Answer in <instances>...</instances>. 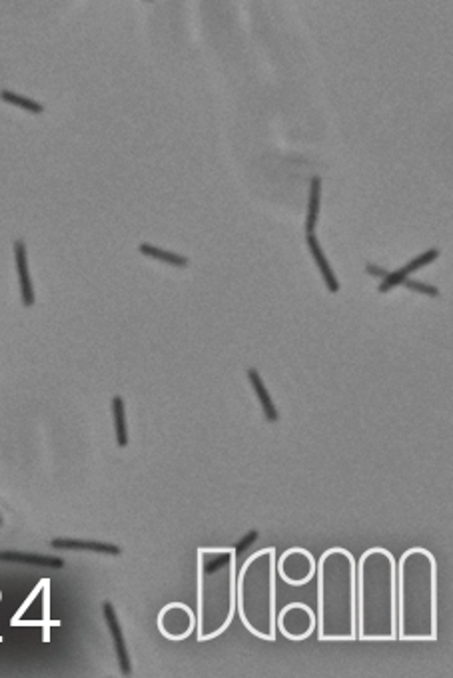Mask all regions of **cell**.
I'll list each match as a JSON object with an SVG mask.
<instances>
[{
  "mask_svg": "<svg viewBox=\"0 0 453 678\" xmlns=\"http://www.w3.org/2000/svg\"><path fill=\"white\" fill-rule=\"evenodd\" d=\"M398 640H438V561L426 547L407 548L395 562Z\"/></svg>",
  "mask_w": 453,
  "mask_h": 678,
  "instance_id": "cell-1",
  "label": "cell"
},
{
  "mask_svg": "<svg viewBox=\"0 0 453 678\" xmlns=\"http://www.w3.org/2000/svg\"><path fill=\"white\" fill-rule=\"evenodd\" d=\"M318 611L316 630L320 642L358 640L356 611V559L348 548L330 547L316 561Z\"/></svg>",
  "mask_w": 453,
  "mask_h": 678,
  "instance_id": "cell-2",
  "label": "cell"
},
{
  "mask_svg": "<svg viewBox=\"0 0 453 678\" xmlns=\"http://www.w3.org/2000/svg\"><path fill=\"white\" fill-rule=\"evenodd\" d=\"M395 559L384 547L367 548L356 561L358 640H398L395 621Z\"/></svg>",
  "mask_w": 453,
  "mask_h": 678,
  "instance_id": "cell-3",
  "label": "cell"
},
{
  "mask_svg": "<svg viewBox=\"0 0 453 678\" xmlns=\"http://www.w3.org/2000/svg\"><path fill=\"white\" fill-rule=\"evenodd\" d=\"M236 553L234 548L198 551V640L220 637L236 614Z\"/></svg>",
  "mask_w": 453,
  "mask_h": 678,
  "instance_id": "cell-4",
  "label": "cell"
},
{
  "mask_svg": "<svg viewBox=\"0 0 453 678\" xmlns=\"http://www.w3.org/2000/svg\"><path fill=\"white\" fill-rule=\"evenodd\" d=\"M276 548L250 555L236 573V613L256 639L273 642L276 628Z\"/></svg>",
  "mask_w": 453,
  "mask_h": 678,
  "instance_id": "cell-5",
  "label": "cell"
},
{
  "mask_svg": "<svg viewBox=\"0 0 453 678\" xmlns=\"http://www.w3.org/2000/svg\"><path fill=\"white\" fill-rule=\"evenodd\" d=\"M276 628L292 642L310 639L316 630V611L304 602H290L276 614Z\"/></svg>",
  "mask_w": 453,
  "mask_h": 678,
  "instance_id": "cell-6",
  "label": "cell"
},
{
  "mask_svg": "<svg viewBox=\"0 0 453 678\" xmlns=\"http://www.w3.org/2000/svg\"><path fill=\"white\" fill-rule=\"evenodd\" d=\"M276 574L292 587L308 585L316 576V559L306 548H288L280 559H276Z\"/></svg>",
  "mask_w": 453,
  "mask_h": 678,
  "instance_id": "cell-7",
  "label": "cell"
},
{
  "mask_svg": "<svg viewBox=\"0 0 453 678\" xmlns=\"http://www.w3.org/2000/svg\"><path fill=\"white\" fill-rule=\"evenodd\" d=\"M158 628L170 640H184L196 628V614L182 602H172L158 616Z\"/></svg>",
  "mask_w": 453,
  "mask_h": 678,
  "instance_id": "cell-8",
  "label": "cell"
},
{
  "mask_svg": "<svg viewBox=\"0 0 453 678\" xmlns=\"http://www.w3.org/2000/svg\"><path fill=\"white\" fill-rule=\"evenodd\" d=\"M102 614L104 621H106V626H108V632L112 637V646H114V652L118 656V665H120V672L122 674H132V665H130V652H128V644H126V639H124V630L120 626V621L116 616V609L110 600H104L102 602Z\"/></svg>",
  "mask_w": 453,
  "mask_h": 678,
  "instance_id": "cell-9",
  "label": "cell"
},
{
  "mask_svg": "<svg viewBox=\"0 0 453 678\" xmlns=\"http://www.w3.org/2000/svg\"><path fill=\"white\" fill-rule=\"evenodd\" d=\"M14 260H16V274H18L22 303H25V307H32L34 305V287H32V277H30V270H28L26 244L22 240L14 242Z\"/></svg>",
  "mask_w": 453,
  "mask_h": 678,
  "instance_id": "cell-10",
  "label": "cell"
},
{
  "mask_svg": "<svg viewBox=\"0 0 453 678\" xmlns=\"http://www.w3.org/2000/svg\"><path fill=\"white\" fill-rule=\"evenodd\" d=\"M52 548H62V551H92V553H100V555H112L118 557L122 555V548L112 543H100V541H84V539H52L50 541Z\"/></svg>",
  "mask_w": 453,
  "mask_h": 678,
  "instance_id": "cell-11",
  "label": "cell"
},
{
  "mask_svg": "<svg viewBox=\"0 0 453 678\" xmlns=\"http://www.w3.org/2000/svg\"><path fill=\"white\" fill-rule=\"evenodd\" d=\"M0 562H16V565H32V567H48V569H65V561L60 557L18 553V551H0Z\"/></svg>",
  "mask_w": 453,
  "mask_h": 678,
  "instance_id": "cell-12",
  "label": "cell"
},
{
  "mask_svg": "<svg viewBox=\"0 0 453 678\" xmlns=\"http://www.w3.org/2000/svg\"><path fill=\"white\" fill-rule=\"evenodd\" d=\"M306 242H308V248H310L311 256H313V261H316V265H318V270H320V275L324 277L327 289H330L332 293H337V291H339V282H337V277L336 274H334V270H332V265H330V261L325 260L324 249H322V246H320L318 237H316L313 234H310Z\"/></svg>",
  "mask_w": 453,
  "mask_h": 678,
  "instance_id": "cell-13",
  "label": "cell"
},
{
  "mask_svg": "<svg viewBox=\"0 0 453 678\" xmlns=\"http://www.w3.org/2000/svg\"><path fill=\"white\" fill-rule=\"evenodd\" d=\"M248 379H250V383H252V387H254V392H256L258 401L262 403V409H264L266 419H268L270 423H276V421L280 419L278 417V409H276L272 397H270V392L266 389L264 381H262V378H259V373L256 371V369H248Z\"/></svg>",
  "mask_w": 453,
  "mask_h": 678,
  "instance_id": "cell-14",
  "label": "cell"
},
{
  "mask_svg": "<svg viewBox=\"0 0 453 678\" xmlns=\"http://www.w3.org/2000/svg\"><path fill=\"white\" fill-rule=\"evenodd\" d=\"M112 419L116 431V443L120 449L128 447V425H126V407L122 397H112Z\"/></svg>",
  "mask_w": 453,
  "mask_h": 678,
  "instance_id": "cell-15",
  "label": "cell"
},
{
  "mask_svg": "<svg viewBox=\"0 0 453 678\" xmlns=\"http://www.w3.org/2000/svg\"><path fill=\"white\" fill-rule=\"evenodd\" d=\"M320 196H322V180L316 176L311 178L310 190V204H308V218H306V232L308 235L316 232L318 226V216H320Z\"/></svg>",
  "mask_w": 453,
  "mask_h": 678,
  "instance_id": "cell-16",
  "label": "cell"
},
{
  "mask_svg": "<svg viewBox=\"0 0 453 678\" xmlns=\"http://www.w3.org/2000/svg\"><path fill=\"white\" fill-rule=\"evenodd\" d=\"M138 249H140V254L152 258V260H160L164 261V263H170V265H176V268H186L188 265V258L178 256V254H172V251H166V249L156 248L152 244H140Z\"/></svg>",
  "mask_w": 453,
  "mask_h": 678,
  "instance_id": "cell-17",
  "label": "cell"
},
{
  "mask_svg": "<svg viewBox=\"0 0 453 678\" xmlns=\"http://www.w3.org/2000/svg\"><path fill=\"white\" fill-rule=\"evenodd\" d=\"M0 98H2L4 102L18 106V108H22V110H26V112H32V114H42V112H44V106L39 104V102H34V100H30V98L18 96V94H14V92H8V90L0 92Z\"/></svg>",
  "mask_w": 453,
  "mask_h": 678,
  "instance_id": "cell-18",
  "label": "cell"
},
{
  "mask_svg": "<svg viewBox=\"0 0 453 678\" xmlns=\"http://www.w3.org/2000/svg\"><path fill=\"white\" fill-rule=\"evenodd\" d=\"M440 258V249H428L426 254H421V256H417L415 260H412L407 265H403L405 270H407V274H414V272H417L419 268H424V265H428V263H431V261H435Z\"/></svg>",
  "mask_w": 453,
  "mask_h": 678,
  "instance_id": "cell-19",
  "label": "cell"
},
{
  "mask_svg": "<svg viewBox=\"0 0 453 678\" xmlns=\"http://www.w3.org/2000/svg\"><path fill=\"white\" fill-rule=\"evenodd\" d=\"M403 286L412 291H419V293H426V296H431V298H438L440 296V289L433 286H428V284H421V282H414V279H405Z\"/></svg>",
  "mask_w": 453,
  "mask_h": 678,
  "instance_id": "cell-20",
  "label": "cell"
},
{
  "mask_svg": "<svg viewBox=\"0 0 453 678\" xmlns=\"http://www.w3.org/2000/svg\"><path fill=\"white\" fill-rule=\"evenodd\" d=\"M256 541H258V531L254 529V531H250V533H248V535L244 537V539H242V541H240V543H238L236 547H234V553H236V555L244 553V551H246L248 547H252V545H254Z\"/></svg>",
  "mask_w": 453,
  "mask_h": 678,
  "instance_id": "cell-21",
  "label": "cell"
},
{
  "mask_svg": "<svg viewBox=\"0 0 453 678\" xmlns=\"http://www.w3.org/2000/svg\"><path fill=\"white\" fill-rule=\"evenodd\" d=\"M365 270H367V274L376 275V277H386V275L389 274L388 270H381V268H377V265H374V263H370Z\"/></svg>",
  "mask_w": 453,
  "mask_h": 678,
  "instance_id": "cell-22",
  "label": "cell"
}]
</instances>
